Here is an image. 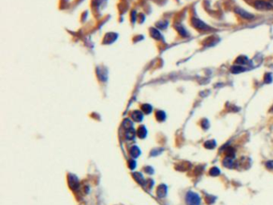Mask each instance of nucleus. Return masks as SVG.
<instances>
[{"label": "nucleus", "instance_id": "obj_1", "mask_svg": "<svg viewBox=\"0 0 273 205\" xmlns=\"http://www.w3.org/2000/svg\"><path fill=\"white\" fill-rule=\"evenodd\" d=\"M254 7L259 10H269L272 9V7L269 2H266L263 0H256L254 3Z\"/></svg>", "mask_w": 273, "mask_h": 205}, {"label": "nucleus", "instance_id": "obj_2", "mask_svg": "<svg viewBox=\"0 0 273 205\" xmlns=\"http://www.w3.org/2000/svg\"><path fill=\"white\" fill-rule=\"evenodd\" d=\"M191 24L194 27L200 30H208L210 29V27L204 22L197 18H193L191 19Z\"/></svg>", "mask_w": 273, "mask_h": 205}, {"label": "nucleus", "instance_id": "obj_3", "mask_svg": "<svg viewBox=\"0 0 273 205\" xmlns=\"http://www.w3.org/2000/svg\"><path fill=\"white\" fill-rule=\"evenodd\" d=\"M187 202L188 205H200V198L196 193L189 192L187 195Z\"/></svg>", "mask_w": 273, "mask_h": 205}, {"label": "nucleus", "instance_id": "obj_4", "mask_svg": "<svg viewBox=\"0 0 273 205\" xmlns=\"http://www.w3.org/2000/svg\"><path fill=\"white\" fill-rule=\"evenodd\" d=\"M234 11H235V13H236L237 15H240L241 18L244 19L251 20V19H253L255 18L254 15L248 12V11H246L245 10H243V9H242V8L238 7H236L234 9Z\"/></svg>", "mask_w": 273, "mask_h": 205}, {"label": "nucleus", "instance_id": "obj_5", "mask_svg": "<svg viewBox=\"0 0 273 205\" xmlns=\"http://www.w3.org/2000/svg\"><path fill=\"white\" fill-rule=\"evenodd\" d=\"M230 71L233 74H239V73L243 72L245 71V68L241 65H234L231 68Z\"/></svg>", "mask_w": 273, "mask_h": 205}, {"label": "nucleus", "instance_id": "obj_6", "mask_svg": "<svg viewBox=\"0 0 273 205\" xmlns=\"http://www.w3.org/2000/svg\"><path fill=\"white\" fill-rule=\"evenodd\" d=\"M223 164L226 168H232L234 166V160H232V157L228 156L227 158H225L223 161Z\"/></svg>", "mask_w": 273, "mask_h": 205}, {"label": "nucleus", "instance_id": "obj_7", "mask_svg": "<svg viewBox=\"0 0 273 205\" xmlns=\"http://www.w3.org/2000/svg\"><path fill=\"white\" fill-rule=\"evenodd\" d=\"M235 63L236 64H238V65H245L246 63H248V57H246V56H243V55H240V56H239L236 60L235 61Z\"/></svg>", "mask_w": 273, "mask_h": 205}, {"label": "nucleus", "instance_id": "obj_8", "mask_svg": "<svg viewBox=\"0 0 273 205\" xmlns=\"http://www.w3.org/2000/svg\"><path fill=\"white\" fill-rule=\"evenodd\" d=\"M215 146H216V142L214 140H209L204 143V147L209 149H212L213 148H215Z\"/></svg>", "mask_w": 273, "mask_h": 205}, {"label": "nucleus", "instance_id": "obj_9", "mask_svg": "<svg viewBox=\"0 0 273 205\" xmlns=\"http://www.w3.org/2000/svg\"><path fill=\"white\" fill-rule=\"evenodd\" d=\"M220 171L219 168H217L216 167H214L209 171V174L211 175H213V176H216V175H220Z\"/></svg>", "mask_w": 273, "mask_h": 205}, {"label": "nucleus", "instance_id": "obj_10", "mask_svg": "<svg viewBox=\"0 0 273 205\" xmlns=\"http://www.w3.org/2000/svg\"><path fill=\"white\" fill-rule=\"evenodd\" d=\"M272 81V75L271 73H266L264 75V82L266 83H271Z\"/></svg>", "mask_w": 273, "mask_h": 205}, {"label": "nucleus", "instance_id": "obj_11", "mask_svg": "<svg viewBox=\"0 0 273 205\" xmlns=\"http://www.w3.org/2000/svg\"><path fill=\"white\" fill-rule=\"evenodd\" d=\"M177 30H178L179 32L183 36H184V37L188 36V33H187V31H186L185 29H184L183 27H177Z\"/></svg>", "mask_w": 273, "mask_h": 205}, {"label": "nucleus", "instance_id": "obj_12", "mask_svg": "<svg viewBox=\"0 0 273 205\" xmlns=\"http://www.w3.org/2000/svg\"><path fill=\"white\" fill-rule=\"evenodd\" d=\"M266 166L268 169H273V161H268L266 163Z\"/></svg>", "mask_w": 273, "mask_h": 205}, {"label": "nucleus", "instance_id": "obj_13", "mask_svg": "<svg viewBox=\"0 0 273 205\" xmlns=\"http://www.w3.org/2000/svg\"><path fill=\"white\" fill-rule=\"evenodd\" d=\"M202 126H203V128H204V129H207V128H208V120H204V121H203V122H202Z\"/></svg>", "mask_w": 273, "mask_h": 205}, {"label": "nucleus", "instance_id": "obj_14", "mask_svg": "<svg viewBox=\"0 0 273 205\" xmlns=\"http://www.w3.org/2000/svg\"><path fill=\"white\" fill-rule=\"evenodd\" d=\"M269 3H270V4L272 5V7H273V0H269Z\"/></svg>", "mask_w": 273, "mask_h": 205}, {"label": "nucleus", "instance_id": "obj_15", "mask_svg": "<svg viewBox=\"0 0 273 205\" xmlns=\"http://www.w3.org/2000/svg\"><path fill=\"white\" fill-rule=\"evenodd\" d=\"M272 111H273V106H272Z\"/></svg>", "mask_w": 273, "mask_h": 205}]
</instances>
